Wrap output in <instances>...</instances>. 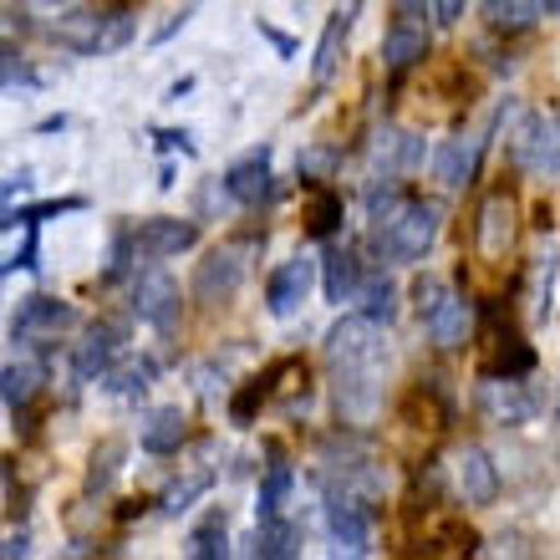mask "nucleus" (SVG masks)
I'll return each mask as SVG.
<instances>
[{
	"instance_id": "nucleus-1",
	"label": "nucleus",
	"mask_w": 560,
	"mask_h": 560,
	"mask_svg": "<svg viewBox=\"0 0 560 560\" xmlns=\"http://www.w3.org/2000/svg\"><path fill=\"white\" fill-rule=\"evenodd\" d=\"M433 240H439V205H428V199H398L372 230V245L393 266H418L433 250Z\"/></svg>"
},
{
	"instance_id": "nucleus-2",
	"label": "nucleus",
	"mask_w": 560,
	"mask_h": 560,
	"mask_svg": "<svg viewBox=\"0 0 560 560\" xmlns=\"http://www.w3.org/2000/svg\"><path fill=\"white\" fill-rule=\"evenodd\" d=\"M61 46H72L82 57H107L133 42V15L128 11H67L51 31Z\"/></svg>"
},
{
	"instance_id": "nucleus-3",
	"label": "nucleus",
	"mask_w": 560,
	"mask_h": 560,
	"mask_svg": "<svg viewBox=\"0 0 560 560\" xmlns=\"http://www.w3.org/2000/svg\"><path fill=\"white\" fill-rule=\"evenodd\" d=\"M326 357L331 368H377L387 357V326L372 316H341L326 337Z\"/></svg>"
},
{
	"instance_id": "nucleus-4",
	"label": "nucleus",
	"mask_w": 560,
	"mask_h": 560,
	"mask_svg": "<svg viewBox=\"0 0 560 560\" xmlns=\"http://www.w3.org/2000/svg\"><path fill=\"white\" fill-rule=\"evenodd\" d=\"M474 402H479V413H485L489 423H500V428H520L535 418V398L515 383V377H500V372H485Z\"/></svg>"
},
{
	"instance_id": "nucleus-5",
	"label": "nucleus",
	"mask_w": 560,
	"mask_h": 560,
	"mask_svg": "<svg viewBox=\"0 0 560 560\" xmlns=\"http://www.w3.org/2000/svg\"><path fill=\"white\" fill-rule=\"evenodd\" d=\"M122 341H128V326L122 322H97L92 326L88 341H77V352H72V377L77 383H97V377L122 357Z\"/></svg>"
},
{
	"instance_id": "nucleus-6",
	"label": "nucleus",
	"mask_w": 560,
	"mask_h": 560,
	"mask_svg": "<svg viewBox=\"0 0 560 560\" xmlns=\"http://www.w3.org/2000/svg\"><path fill=\"white\" fill-rule=\"evenodd\" d=\"M326 525H331L337 550H347V556H368L372 550V510L347 489L326 500Z\"/></svg>"
},
{
	"instance_id": "nucleus-7",
	"label": "nucleus",
	"mask_w": 560,
	"mask_h": 560,
	"mask_svg": "<svg viewBox=\"0 0 560 560\" xmlns=\"http://www.w3.org/2000/svg\"><path fill=\"white\" fill-rule=\"evenodd\" d=\"M72 326H77V311L67 301H57V295H26L21 311H15L11 331L21 341H51L61 331H72Z\"/></svg>"
},
{
	"instance_id": "nucleus-8",
	"label": "nucleus",
	"mask_w": 560,
	"mask_h": 560,
	"mask_svg": "<svg viewBox=\"0 0 560 560\" xmlns=\"http://www.w3.org/2000/svg\"><path fill=\"white\" fill-rule=\"evenodd\" d=\"M133 316L148 326H159V331H174L178 322V285L174 276H163V270H143L133 280Z\"/></svg>"
},
{
	"instance_id": "nucleus-9",
	"label": "nucleus",
	"mask_w": 560,
	"mask_h": 560,
	"mask_svg": "<svg viewBox=\"0 0 560 560\" xmlns=\"http://www.w3.org/2000/svg\"><path fill=\"white\" fill-rule=\"evenodd\" d=\"M133 245L148 255V260H168V255H184V250H194V245H199V224L178 220V214H159V220L138 224Z\"/></svg>"
},
{
	"instance_id": "nucleus-10",
	"label": "nucleus",
	"mask_w": 560,
	"mask_h": 560,
	"mask_svg": "<svg viewBox=\"0 0 560 560\" xmlns=\"http://www.w3.org/2000/svg\"><path fill=\"white\" fill-rule=\"evenodd\" d=\"M515 159L525 174L556 178V118L550 113H530L525 128L515 133Z\"/></svg>"
},
{
	"instance_id": "nucleus-11",
	"label": "nucleus",
	"mask_w": 560,
	"mask_h": 560,
	"mask_svg": "<svg viewBox=\"0 0 560 560\" xmlns=\"http://www.w3.org/2000/svg\"><path fill=\"white\" fill-rule=\"evenodd\" d=\"M224 194L245 209H260L270 199V148H250L245 159L230 163L224 174Z\"/></svg>"
},
{
	"instance_id": "nucleus-12",
	"label": "nucleus",
	"mask_w": 560,
	"mask_h": 560,
	"mask_svg": "<svg viewBox=\"0 0 560 560\" xmlns=\"http://www.w3.org/2000/svg\"><path fill=\"white\" fill-rule=\"evenodd\" d=\"M240 280H245V250L224 245V250H214L209 260H199V270H194V295H199V301H230V295L240 291Z\"/></svg>"
},
{
	"instance_id": "nucleus-13",
	"label": "nucleus",
	"mask_w": 560,
	"mask_h": 560,
	"mask_svg": "<svg viewBox=\"0 0 560 560\" xmlns=\"http://www.w3.org/2000/svg\"><path fill=\"white\" fill-rule=\"evenodd\" d=\"M311 291V260H285L276 276L266 280V306L270 316H295Z\"/></svg>"
},
{
	"instance_id": "nucleus-14",
	"label": "nucleus",
	"mask_w": 560,
	"mask_h": 560,
	"mask_svg": "<svg viewBox=\"0 0 560 560\" xmlns=\"http://www.w3.org/2000/svg\"><path fill=\"white\" fill-rule=\"evenodd\" d=\"M479 153H485V138H448V143L433 153V174H439V184H448V189L474 184Z\"/></svg>"
},
{
	"instance_id": "nucleus-15",
	"label": "nucleus",
	"mask_w": 560,
	"mask_h": 560,
	"mask_svg": "<svg viewBox=\"0 0 560 560\" xmlns=\"http://www.w3.org/2000/svg\"><path fill=\"white\" fill-rule=\"evenodd\" d=\"M510 235H515V199L510 194H489L485 209H479V255H504L510 250Z\"/></svg>"
},
{
	"instance_id": "nucleus-16",
	"label": "nucleus",
	"mask_w": 560,
	"mask_h": 560,
	"mask_svg": "<svg viewBox=\"0 0 560 560\" xmlns=\"http://www.w3.org/2000/svg\"><path fill=\"white\" fill-rule=\"evenodd\" d=\"M423 326H428V337H433V347H464L469 341V326H474V316H469V301L464 295H443L439 306L423 316Z\"/></svg>"
},
{
	"instance_id": "nucleus-17",
	"label": "nucleus",
	"mask_w": 560,
	"mask_h": 560,
	"mask_svg": "<svg viewBox=\"0 0 560 560\" xmlns=\"http://www.w3.org/2000/svg\"><path fill=\"white\" fill-rule=\"evenodd\" d=\"M46 377H51V372H46L42 357H15V362L0 368V398L11 402V408H26V402L42 398Z\"/></svg>"
},
{
	"instance_id": "nucleus-18",
	"label": "nucleus",
	"mask_w": 560,
	"mask_h": 560,
	"mask_svg": "<svg viewBox=\"0 0 560 560\" xmlns=\"http://www.w3.org/2000/svg\"><path fill=\"white\" fill-rule=\"evenodd\" d=\"M458 489H464L469 504L500 500V469H494V458H489L485 448H464V454H458Z\"/></svg>"
},
{
	"instance_id": "nucleus-19",
	"label": "nucleus",
	"mask_w": 560,
	"mask_h": 560,
	"mask_svg": "<svg viewBox=\"0 0 560 560\" xmlns=\"http://www.w3.org/2000/svg\"><path fill=\"white\" fill-rule=\"evenodd\" d=\"M184 433H189L184 408H178V402H163V408H153V413L143 418V433H138V439H143L148 454H178Z\"/></svg>"
},
{
	"instance_id": "nucleus-20",
	"label": "nucleus",
	"mask_w": 560,
	"mask_h": 560,
	"mask_svg": "<svg viewBox=\"0 0 560 560\" xmlns=\"http://www.w3.org/2000/svg\"><path fill=\"white\" fill-rule=\"evenodd\" d=\"M250 556L260 560H291L301 556V525L285 515H270L255 525V540H250Z\"/></svg>"
},
{
	"instance_id": "nucleus-21",
	"label": "nucleus",
	"mask_w": 560,
	"mask_h": 560,
	"mask_svg": "<svg viewBox=\"0 0 560 560\" xmlns=\"http://www.w3.org/2000/svg\"><path fill=\"white\" fill-rule=\"evenodd\" d=\"M357 285H362V260H357V250H326L322 260V291L326 301H352Z\"/></svg>"
},
{
	"instance_id": "nucleus-22",
	"label": "nucleus",
	"mask_w": 560,
	"mask_h": 560,
	"mask_svg": "<svg viewBox=\"0 0 560 560\" xmlns=\"http://www.w3.org/2000/svg\"><path fill=\"white\" fill-rule=\"evenodd\" d=\"M428 57V31L413 26V21H398V26L383 36V61L387 72H408L413 61Z\"/></svg>"
},
{
	"instance_id": "nucleus-23",
	"label": "nucleus",
	"mask_w": 560,
	"mask_h": 560,
	"mask_svg": "<svg viewBox=\"0 0 560 560\" xmlns=\"http://www.w3.org/2000/svg\"><path fill=\"white\" fill-rule=\"evenodd\" d=\"M418 159H423V138L398 133V128L377 133V143H372V163H377L383 174H408Z\"/></svg>"
},
{
	"instance_id": "nucleus-24",
	"label": "nucleus",
	"mask_w": 560,
	"mask_h": 560,
	"mask_svg": "<svg viewBox=\"0 0 560 560\" xmlns=\"http://www.w3.org/2000/svg\"><path fill=\"white\" fill-rule=\"evenodd\" d=\"M489 31H500V36H520V31H530L540 21V5L535 0H485L479 5Z\"/></svg>"
},
{
	"instance_id": "nucleus-25",
	"label": "nucleus",
	"mask_w": 560,
	"mask_h": 560,
	"mask_svg": "<svg viewBox=\"0 0 560 560\" xmlns=\"http://www.w3.org/2000/svg\"><path fill=\"white\" fill-rule=\"evenodd\" d=\"M347 31H352V15H331L322 31V46H316V61H311V77L316 88H326L337 77V61H341V46H347Z\"/></svg>"
},
{
	"instance_id": "nucleus-26",
	"label": "nucleus",
	"mask_w": 560,
	"mask_h": 560,
	"mask_svg": "<svg viewBox=\"0 0 560 560\" xmlns=\"http://www.w3.org/2000/svg\"><path fill=\"white\" fill-rule=\"evenodd\" d=\"M189 556L194 560H224V556H230V525H224L220 510H214V515H205L189 530Z\"/></svg>"
},
{
	"instance_id": "nucleus-27",
	"label": "nucleus",
	"mask_w": 560,
	"mask_h": 560,
	"mask_svg": "<svg viewBox=\"0 0 560 560\" xmlns=\"http://www.w3.org/2000/svg\"><path fill=\"white\" fill-rule=\"evenodd\" d=\"M291 489H295V469L291 464H270V474L260 479V520H270V515H280L285 510V500H291Z\"/></svg>"
},
{
	"instance_id": "nucleus-28",
	"label": "nucleus",
	"mask_w": 560,
	"mask_h": 560,
	"mask_svg": "<svg viewBox=\"0 0 560 560\" xmlns=\"http://www.w3.org/2000/svg\"><path fill=\"white\" fill-rule=\"evenodd\" d=\"M337 230H341V194L316 189V199H311V209H306V235L311 240H331Z\"/></svg>"
},
{
	"instance_id": "nucleus-29",
	"label": "nucleus",
	"mask_w": 560,
	"mask_h": 560,
	"mask_svg": "<svg viewBox=\"0 0 560 560\" xmlns=\"http://www.w3.org/2000/svg\"><path fill=\"white\" fill-rule=\"evenodd\" d=\"M276 372H280V362L266 372V377H255L250 387H240V393H235V402H230V418H235L240 428L250 423V418H255V408H260V402L270 398V387H276Z\"/></svg>"
},
{
	"instance_id": "nucleus-30",
	"label": "nucleus",
	"mask_w": 560,
	"mask_h": 560,
	"mask_svg": "<svg viewBox=\"0 0 560 560\" xmlns=\"http://www.w3.org/2000/svg\"><path fill=\"white\" fill-rule=\"evenodd\" d=\"M118 469H122V443L113 439V443H103L97 454H92V474H88V489L92 494H103L113 479H118Z\"/></svg>"
},
{
	"instance_id": "nucleus-31",
	"label": "nucleus",
	"mask_w": 560,
	"mask_h": 560,
	"mask_svg": "<svg viewBox=\"0 0 560 560\" xmlns=\"http://www.w3.org/2000/svg\"><path fill=\"white\" fill-rule=\"evenodd\" d=\"M357 291H368V311H362V316H372V322H393V301H398V291H393V280H362V285H357Z\"/></svg>"
},
{
	"instance_id": "nucleus-32",
	"label": "nucleus",
	"mask_w": 560,
	"mask_h": 560,
	"mask_svg": "<svg viewBox=\"0 0 560 560\" xmlns=\"http://www.w3.org/2000/svg\"><path fill=\"white\" fill-rule=\"evenodd\" d=\"M153 372H159L153 362H138V368H122V372L107 368L103 377H107V387H113V393H122V398H138V393L153 383Z\"/></svg>"
},
{
	"instance_id": "nucleus-33",
	"label": "nucleus",
	"mask_w": 560,
	"mask_h": 560,
	"mask_svg": "<svg viewBox=\"0 0 560 560\" xmlns=\"http://www.w3.org/2000/svg\"><path fill=\"white\" fill-rule=\"evenodd\" d=\"M337 163H341V153H337V148H306V153L295 159V174L306 178V184H322V178L331 174Z\"/></svg>"
},
{
	"instance_id": "nucleus-34",
	"label": "nucleus",
	"mask_w": 560,
	"mask_h": 560,
	"mask_svg": "<svg viewBox=\"0 0 560 560\" xmlns=\"http://www.w3.org/2000/svg\"><path fill=\"white\" fill-rule=\"evenodd\" d=\"M398 199H402V189H398V178H393V174L372 178V189H368V214H372V220H383V214L398 205Z\"/></svg>"
},
{
	"instance_id": "nucleus-35",
	"label": "nucleus",
	"mask_w": 560,
	"mask_h": 560,
	"mask_svg": "<svg viewBox=\"0 0 560 560\" xmlns=\"http://www.w3.org/2000/svg\"><path fill=\"white\" fill-rule=\"evenodd\" d=\"M535 368V352L530 347H510V352H500V362L489 372H500V377H520V372H530Z\"/></svg>"
},
{
	"instance_id": "nucleus-36",
	"label": "nucleus",
	"mask_w": 560,
	"mask_h": 560,
	"mask_svg": "<svg viewBox=\"0 0 560 560\" xmlns=\"http://www.w3.org/2000/svg\"><path fill=\"white\" fill-rule=\"evenodd\" d=\"M11 82H26V57L0 42V88H11Z\"/></svg>"
},
{
	"instance_id": "nucleus-37",
	"label": "nucleus",
	"mask_w": 560,
	"mask_h": 560,
	"mask_svg": "<svg viewBox=\"0 0 560 560\" xmlns=\"http://www.w3.org/2000/svg\"><path fill=\"white\" fill-rule=\"evenodd\" d=\"M209 485H214V479H209V474H199V479H189V485H184V489H174L163 510H168V515H178V510H189V500H199V494H205Z\"/></svg>"
},
{
	"instance_id": "nucleus-38",
	"label": "nucleus",
	"mask_w": 560,
	"mask_h": 560,
	"mask_svg": "<svg viewBox=\"0 0 560 560\" xmlns=\"http://www.w3.org/2000/svg\"><path fill=\"white\" fill-rule=\"evenodd\" d=\"M443 295H448V285H443V280H433V276H423L413 285V301H418V316H428V311L439 306Z\"/></svg>"
},
{
	"instance_id": "nucleus-39",
	"label": "nucleus",
	"mask_w": 560,
	"mask_h": 560,
	"mask_svg": "<svg viewBox=\"0 0 560 560\" xmlns=\"http://www.w3.org/2000/svg\"><path fill=\"white\" fill-rule=\"evenodd\" d=\"M464 5H469V0H433V11H439L443 26H458V21H464Z\"/></svg>"
},
{
	"instance_id": "nucleus-40",
	"label": "nucleus",
	"mask_w": 560,
	"mask_h": 560,
	"mask_svg": "<svg viewBox=\"0 0 560 560\" xmlns=\"http://www.w3.org/2000/svg\"><path fill=\"white\" fill-rule=\"evenodd\" d=\"M260 36H270V42H276L280 57H295V42L285 36V31H276V26H266V21H260Z\"/></svg>"
},
{
	"instance_id": "nucleus-41",
	"label": "nucleus",
	"mask_w": 560,
	"mask_h": 560,
	"mask_svg": "<svg viewBox=\"0 0 560 560\" xmlns=\"http://www.w3.org/2000/svg\"><path fill=\"white\" fill-rule=\"evenodd\" d=\"M122 270H128V240H118V245H113V266H107V280H118Z\"/></svg>"
},
{
	"instance_id": "nucleus-42",
	"label": "nucleus",
	"mask_w": 560,
	"mask_h": 560,
	"mask_svg": "<svg viewBox=\"0 0 560 560\" xmlns=\"http://www.w3.org/2000/svg\"><path fill=\"white\" fill-rule=\"evenodd\" d=\"M428 11V0H398V21H413L418 26V15Z\"/></svg>"
},
{
	"instance_id": "nucleus-43",
	"label": "nucleus",
	"mask_w": 560,
	"mask_h": 560,
	"mask_svg": "<svg viewBox=\"0 0 560 560\" xmlns=\"http://www.w3.org/2000/svg\"><path fill=\"white\" fill-rule=\"evenodd\" d=\"M535 5H540V15H556L560 11V0H535Z\"/></svg>"
}]
</instances>
